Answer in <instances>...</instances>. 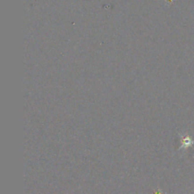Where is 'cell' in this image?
<instances>
[{
	"label": "cell",
	"instance_id": "6da1fadb",
	"mask_svg": "<svg viewBox=\"0 0 194 194\" xmlns=\"http://www.w3.org/2000/svg\"><path fill=\"white\" fill-rule=\"evenodd\" d=\"M193 144H194V140L191 138V137L188 136H184V137H182V139H181L180 149H188L189 147H191Z\"/></svg>",
	"mask_w": 194,
	"mask_h": 194
}]
</instances>
